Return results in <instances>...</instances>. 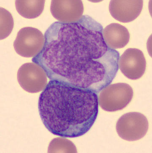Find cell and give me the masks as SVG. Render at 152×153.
<instances>
[{
	"instance_id": "obj_11",
	"label": "cell",
	"mask_w": 152,
	"mask_h": 153,
	"mask_svg": "<svg viewBox=\"0 0 152 153\" xmlns=\"http://www.w3.org/2000/svg\"><path fill=\"white\" fill-rule=\"evenodd\" d=\"M45 1H15V7L18 13L22 17L27 19L37 18L42 13L45 7Z\"/></svg>"
},
{
	"instance_id": "obj_4",
	"label": "cell",
	"mask_w": 152,
	"mask_h": 153,
	"mask_svg": "<svg viewBox=\"0 0 152 153\" xmlns=\"http://www.w3.org/2000/svg\"><path fill=\"white\" fill-rule=\"evenodd\" d=\"M148 127V122L145 116L140 113L133 112L121 116L117 122L116 128L121 138L133 141L145 136Z\"/></svg>"
},
{
	"instance_id": "obj_9",
	"label": "cell",
	"mask_w": 152,
	"mask_h": 153,
	"mask_svg": "<svg viewBox=\"0 0 152 153\" xmlns=\"http://www.w3.org/2000/svg\"><path fill=\"white\" fill-rule=\"evenodd\" d=\"M143 1L112 0L110 3L109 11L112 17L124 23L131 22L140 15Z\"/></svg>"
},
{
	"instance_id": "obj_8",
	"label": "cell",
	"mask_w": 152,
	"mask_h": 153,
	"mask_svg": "<svg viewBox=\"0 0 152 153\" xmlns=\"http://www.w3.org/2000/svg\"><path fill=\"white\" fill-rule=\"evenodd\" d=\"M50 12L59 22L73 23L78 21L82 17L84 7L80 0H53L51 1Z\"/></svg>"
},
{
	"instance_id": "obj_5",
	"label": "cell",
	"mask_w": 152,
	"mask_h": 153,
	"mask_svg": "<svg viewBox=\"0 0 152 153\" xmlns=\"http://www.w3.org/2000/svg\"><path fill=\"white\" fill-rule=\"evenodd\" d=\"M45 37L37 29L27 27L19 30L14 43V50L22 57H35L44 47Z\"/></svg>"
},
{
	"instance_id": "obj_1",
	"label": "cell",
	"mask_w": 152,
	"mask_h": 153,
	"mask_svg": "<svg viewBox=\"0 0 152 153\" xmlns=\"http://www.w3.org/2000/svg\"><path fill=\"white\" fill-rule=\"evenodd\" d=\"M103 30L87 15L73 23L55 22L45 32L44 47L32 61L50 80L98 93L115 77L120 57L106 44Z\"/></svg>"
},
{
	"instance_id": "obj_2",
	"label": "cell",
	"mask_w": 152,
	"mask_h": 153,
	"mask_svg": "<svg viewBox=\"0 0 152 153\" xmlns=\"http://www.w3.org/2000/svg\"><path fill=\"white\" fill-rule=\"evenodd\" d=\"M39 111L52 134L75 138L86 134L98 112L96 93L63 82L50 80L40 95Z\"/></svg>"
},
{
	"instance_id": "obj_12",
	"label": "cell",
	"mask_w": 152,
	"mask_h": 153,
	"mask_svg": "<svg viewBox=\"0 0 152 153\" xmlns=\"http://www.w3.org/2000/svg\"><path fill=\"white\" fill-rule=\"evenodd\" d=\"M14 27V20L10 12L1 8V39L7 37Z\"/></svg>"
},
{
	"instance_id": "obj_7",
	"label": "cell",
	"mask_w": 152,
	"mask_h": 153,
	"mask_svg": "<svg viewBox=\"0 0 152 153\" xmlns=\"http://www.w3.org/2000/svg\"><path fill=\"white\" fill-rule=\"evenodd\" d=\"M118 67L126 77L131 80H137L145 73L146 61L143 53L140 50L129 48L120 57Z\"/></svg>"
},
{
	"instance_id": "obj_3",
	"label": "cell",
	"mask_w": 152,
	"mask_h": 153,
	"mask_svg": "<svg viewBox=\"0 0 152 153\" xmlns=\"http://www.w3.org/2000/svg\"><path fill=\"white\" fill-rule=\"evenodd\" d=\"M133 89L126 83L108 85L103 89L98 98L99 105L104 110L115 112L125 108L133 98Z\"/></svg>"
},
{
	"instance_id": "obj_10",
	"label": "cell",
	"mask_w": 152,
	"mask_h": 153,
	"mask_svg": "<svg viewBox=\"0 0 152 153\" xmlns=\"http://www.w3.org/2000/svg\"><path fill=\"white\" fill-rule=\"evenodd\" d=\"M103 37L107 47L113 50L124 48L130 40V34L126 27L118 23H111L105 27Z\"/></svg>"
},
{
	"instance_id": "obj_6",
	"label": "cell",
	"mask_w": 152,
	"mask_h": 153,
	"mask_svg": "<svg viewBox=\"0 0 152 153\" xmlns=\"http://www.w3.org/2000/svg\"><path fill=\"white\" fill-rule=\"evenodd\" d=\"M47 74L39 65L36 63L24 64L17 74L18 82L21 87L31 93L42 90L47 83Z\"/></svg>"
}]
</instances>
